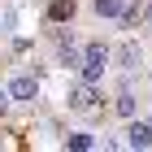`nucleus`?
Segmentation results:
<instances>
[{
    "label": "nucleus",
    "mask_w": 152,
    "mask_h": 152,
    "mask_svg": "<svg viewBox=\"0 0 152 152\" xmlns=\"http://www.w3.org/2000/svg\"><path fill=\"white\" fill-rule=\"evenodd\" d=\"M126 143L130 148H152V122L143 126V122H130L126 126Z\"/></svg>",
    "instance_id": "obj_5"
},
{
    "label": "nucleus",
    "mask_w": 152,
    "mask_h": 152,
    "mask_svg": "<svg viewBox=\"0 0 152 152\" xmlns=\"http://www.w3.org/2000/svg\"><path fill=\"white\" fill-rule=\"evenodd\" d=\"M143 18H148V22H152V4H143Z\"/></svg>",
    "instance_id": "obj_13"
},
{
    "label": "nucleus",
    "mask_w": 152,
    "mask_h": 152,
    "mask_svg": "<svg viewBox=\"0 0 152 152\" xmlns=\"http://www.w3.org/2000/svg\"><path fill=\"white\" fill-rule=\"evenodd\" d=\"M35 96H39L35 78H26V74H18V78L9 83V100H22V104H26V100H35Z\"/></svg>",
    "instance_id": "obj_4"
},
{
    "label": "nucleus",
    "mask_w": 152,
    "mask_h": 152,
    "mask_svg": "<svg viewBox=\"0 0 152 152\" xmlns=\"http://www.w3.org/2000/svg\"><path fill=\"white\" fill-rule=\"evenodd\" d=\"M74 9H78L74 0H52V4H48V22H52V26L70 22V18H74Z\"/></svg>",
    "instance_id": "obj_6"
},
{
    "label": "nucleus",
    "mask_w": 152,
    "mask_h": 152,
    "mask_svg": "<svg viewBox=\"0 0 152 152\" xmlns=\"http://www.w3.org/2000/svg\"><path fill=\"white\" fill-rule=\"evenodd\" d=\"M122 9H126V0H91V13H96V18H117Z\"/></svg>",
    "instance_id": "obj_8"
},
{
    "label": "nucleus",
    "mask_w": 152,
    "mask_h": 152,
    "mask_svg": "<svg viewBox=\"0 0 152 152\" xmlns=\"http://www.w3.org/2000/svg\"><path fill=\"white\" fill-rule=\"evenodd\" d=\"M113 109H117V117H126V122H130V117H135V96H130V91H122Z\"/></svg>",
    "instance_id": "obj_11"
},
{
    "label": "nucleus",
    "mask_w": 152,
    "mask_h": 152,
    "mask_svg": "<svg viewBox=\"0 0 152 152\" xmlns=\"http://www.w3.org/2000/svg\"><path fill=\"white\" fill-rule=\"evenodd\" d=\"M117 65L135 74V70H139V65H143V52H139V48H135V44H122V48H117Z\"/></svg>",
    "instance_id": "obj_7"
},
{
    "label": "nucleus",
    "mask_w": 152,
    "mask_h": 152,
    "mask_svg": "<svg viewBox=\"0 0 152 152\" xmlns=\"http://www.w3.org/2000/svg\"><path fill=\"white\" fill-rule=\"evenodd\" d=\"M78 70H83V78L87 83H100V74L109 70V44H87L83 48V57H78Z\"/></svg>",
    "instance_id": "obj_1"
},
{
    "label": "nucleus",
    "mask_w": 152,
    "mask_h": 152,
    "mask_svg": "<svg viewBox=\"0 0 152 152\" xmlns=\"http://www.w3.org/2000/svg\"><path fill=\"white\" fill-rule=\"evenodd\" d=\"M4 104H9V96H4V91H0V113H4Z\"/></svg>",
    "instance_id": "obj_12"
},
{
    "label": "nucleus",
    "mask_w": 152,
    "mask_h": 152,
    "mask_svg": "<svg viewBox=\"0 0 152 152\" xmlns=\"http://www.w3.org/2000/svg\"><path fill=\"white\" fill-rule=\"evenodd\" d=\"M65 148H74V152H87V148H96V139L87 135V130H74L70 139H65Z\"/></svg>",
    "instance_id": "obj_10"
},
{
    "label": "nucleus",
    "mask_w": 152,
    "mask_h": 152,
    "mask_svg": "<svg viewBox=\"0 0 152 152\" xmlns=\"http://www.w3.org/2000/svg\"><path fill=\"white\" fill-rule=\"evenodd\" d=\"M78 57H83V52L74 48V35H70V31H57V61H61V65H78Z\"/></svg>",
    "instance_id": "obj_3"
},
{
    "label": "nucleus",
    "mask_w": 152,
    "mask_h": 152,
    "mask_svg": "<svg viewBox=\"0 0 152 152\" xmlns=\"http://www.w3.org/2000/svg\"><path fill=\"white\" fill-rule=\"evenodd\" d=\"M100 100H104V96H100V87H96V83H74L70 87V109L74 113H96V109H100Z\"/></svg>",
    "instance_id": "obj_2"
},
{
    "label": "nucleus",
    "mask_w": 152,
    "mask_h": 152,
    "mask_svg": "<svg viewBox=\"0 0 152 152\" xmlns=\"http://www.w3.org/2000/svg\"><path fill=\"white\" fill-rule=\"evenodd\" d=\"M117 22H122V31H135V26L143 22V9H139V4H126V9L117 13Z\"/></svg>",
    "instance_id": "obj_9"
}]
</instances>
